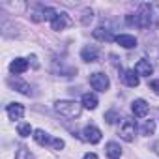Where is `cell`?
Listing matches in <instances>:
<instances>
[{
    "label": "cell",
    "instance_id": "23",
    "mask_svg": "<svg viewBox=\"0 0 159 159\" xmlns=\"http://www.w3.org/2000/svg\"><path fill=\"white\" fill-rule=\"evenodd\" d=\"M83 15H84V17H83V23L88 25V21H92V10H84Z\"/></svg>",
    "mask_w": 159,
    "mask_h": 159
},
{
    "label": "cell",
    "instance_id": "17",
    "mask_svg": "<svg viewBox=\"0 0 159 159\" xmlns=\"http://www.w3.org/2000/svg\"><path fill=\"white\" fill-rule=\"evenodd\" d=\"M84 109H88V111H94L96 107H98V96L96 94H90V92H86V94H83V103H81Z\"/></svg>",
    "mask_w": 159,
    "mask_h": 159
},
{
    "label": "cell",
    "instance_id": "18",
    "mask_svg": "<svg viewBox=\"0 0 159 159\" xmlns=\"http://www.w3.org/2000/svg\"><path fill=\"white\" fill-rule=\"evenodd\" d=\"M105 122H107V124H118V122H120V112H118V111H109V112H105Z\"/></svg>",
    "mask_w": 159,
    "mask_h": 159
},
{
    "label": "cell",
    "instance_id": "16",
    "mask_svg": "<svg viewBox=\"0 0 159 159\" xmlns=\"http://www.w3.org/2000/svg\"><path fill=\"white\" fill-rule=\"evenodd\" d=\"M105 153H107L109 159H120V157H122V148H120L118 142H107Z\"/></svg>",
    "mask_w": 159,
    "mask_h": 159
},
{
    "label": "cell",
    "instance_id": "9",
    "mask_svg": "<svg viewBox=\"0 0 159 159\" xmlns=\"http://www.w3.org/2000/svg\"><path fill=\"white\" fill-rule=\"evenodd\" d=\"M83 135H84V140H88L90 144H98L101 140V131L96 125H86L83 129Z\"/></svg>",
    "mask_w": 159,
    "mask_h": 159
},
{
    "label": "cell",
    "instance_id": "3",
    "mask_svg": "<svg viewBox=\"0 0 159 159\" xmlns=\"http://www.w3.org/2000/svg\"><path fill=\"white\" fill-rule=\"evenodd\" d=\"M118 135H120L122 140L133 142V140H135V135H137V122L125 118V120L122 122V125H120V133H118Z\"/></svg>",
    "mask_w": 159,
    "mask_h": 159
},
{
    "label": "cell",
    "instance_id": "2",
    "mask_svg": "<svg viewBox=\"0 0 159 159\" xmlns=\"http://www.w3.org/2000/svg\"><path fill=\"white\" fill-rule=\"evenodd\" d=\"M34 140L39 144V146H51L52 150H62L64 148V140L62 139H54V137H51L47 131H43V129H36L34 131Z\"/></svg>",
    "mask_w": 159,
    "mask_h": 159
},
{
    "label": "cell",
    "instance_id": "10",
    "mask_svg": "<svg viewBox=\"0 0 159 159\" xmlns=\"http://www.w3.org/2000/svg\"><path fill=\"white\" fill-rule=\"evenodd\" d=\"M135 73H137L139 77H150V75L153 73L152 62H150V60H139V62L135 64Z\"/></svg>",
    "mask_w": 159,
    "mask_h": 159
},
{
    "label": "cell",
    "instance_id": "14",
    "mask_svg": "<svg viewBox=\"0 0 159 159\" xmlns=\"http://www.w3.org/2000/svg\"><path fill=\"white\" fill-rule=\"evenodd\" d=\"M28 69V60H25V58H15V60H11V64H10V71L13 73V75H21V73H25Z\"/></svg>",
    "mask_w": 159,
    "mask_h": 159
},
{
    "label": "cell",
    "instance_id": "24",
    "mask_svg": "<svg viewBox=\"0 0 159 159\" xmlns=\"http://www.w3.org/2000/svg\"><path fill=\"white\" fill-rule=\"evenodd\" d=\"M83 159H98V155H96V153H84Z\"/></svg>",
    "mask_w": 159,
    "mask_h": 159
},
{
    "label": "cell",
    "instance_id": "20",
    "mask_svg": "<svg viewBox=\"0 0 159 159\" xmlns=\"http://www.w3.org/2000/svg\"><path fill=\"white\" fill-rule=\"evenodd\" d=\"M140 131H142V135H153V131H155V122H153V120H146Z\"/></svg>",
    "mask_w": 159,
    "mask_h": 159
},
{
    "label": "cell",
    "instance_id": "13",
    "mask_svg": "<svg viewBox=\"0 0 159 159\" xmlns=\"http://www.w3.org/2000/svg\"><path fill=\"white\" fill-rule=\"evenodd\" d=\"M131 111H133V114H135L137 118H144V116L148 114V103H146L144 99H135V101L131 103Z\"/></svg>",
    "mask_w": 159,
    "mask_h": 159
},
{
    "label": "cell",
    "instance_id": "6",
    "mask_svg": "<svg viewBox=\"0 0 159 159\" xmlns=\"http://www.w3.org/2000/svg\"><path fill=\"white\" fill-rule=\"evenodd\" d=\"M8 84H10L13 90L21 92V94H25V96H32V88H30V84L25 83V81H21L19 77H10V79H8Z\"/></svg>",
    "mask_w": 159,
    "mask_h": 159
},
{
    "label": "cell",
    "instance_id": "19",
    "mask_svg": "<svg viewBox=\"0 0 159 159\" xmlns=\"http://www.w3.org/2000/svg\"><path fill=\"white\" fill-rule=\"evenodd\" d=\"M17 133L21 137H30V133H34V129H32L30 124H19L17 125Z\"/></svg>",
    "mask_w": 159,
    "mask_h": 159
},
{
    "label": "cell",
    "instance_id": "22",
    "mask_svg": "<svg viewBox=\"0 0 159 159\" xmlns=\"http://www.w3.org/2000/svg\"><path fill=\"white\" fill-rule=\"evenodd\" d=\"M148 86H150V90H153L159 96V79H152V81L148 83Z\"/></svg>",
    "mask_w": 159,
    "mask_h": 159
},
{
    "label": "cell",
    "instance_id": "15",
    "mask_svg": "<svg viewBox=\"0 0 159 159\" xmlns=\"http://www.w3.org/2000/svg\"><path fill=\"white\" fill-rule=\"evenodd\" d=\"M92 36H94L96 39H99V41H112V39H116L114 34H112L109 28H105V26H98V28L92 32Z\"/></svg>",
    "mask_w": 159,
    "mask_h": 159
},
{
    "label": "cell",
    "instance_id": "5",
    "mask_svg": "<svg viewBox=\"0 0 159 159\" xmlns=\"http://www.w3.org/2000/svg\"><path fill=\"white\" fill-rule=\"evenodd\" d=\"M51 26H52V30L60 32V30H64V28L71 26V19H69V15H67L66 11H58V15L51 21Z\"/></svg>",
    "mask_w": 159,
    "mask_h": 159
},
{
    "label": "cell",
    "instance_id": "1",
    "mask_svg": "<svg viewBox=\"0 0 159 159\" xmlns=\"http://www.w3.org/2000/svg\"><path fill=\"white\" fill-rule=\"evenodd\" d=\"M54 111L64 116V118H79L81 116V111H83V105H79L77 101H56L54 103Z\"/></svg>",
    "mask_w": 159,
    "mask_h": 159
},
{
    "label": "cell",
    "instance_id": "12",
    "mask_svg": "<svg viewBox=\"0 0 159 159\" xmlns=\"http://www.w3.org/2000/svg\"><path fill=\"white\" fill-rule=\"evenodd\" d=\"M6 112H8L10 120H21L25 116V107L21 103H10L6 107Z\"/></svg>",
    "mask_w": 159,
    "mask_h": 159
},
{
    "label": "cell",
    "instance_id": "25",
    "mask_svg": "<svg viewBox=\"0 0 159 159\" xmlns=\"http://www.w3.org/2000/svg\"><path fill=\"white\" fill-rule=\"evenodd\" d=\"M153 150H155V153H157V155H159V140H157V142H155V144H153Z\"/></svg>",
    "mask_w": 159,
    "mask_h": 159
},
{
    "label": "cell",
    "instance_id": "7",
    "mask_svg": "<svg viewBox=\"0 0 159 159\" xmlns=\"http://www.w3.org/2000/svg\"><path fill=\"white\" fill-rule=\"evenodd\" d=\"M120 79L127 84V86H131V88H135V86H139V75L135 73V69H122L120 71Z\"/></svg>",
    "mask_w": 159,
    "mask_h": 159
},
{
    "label": "cell",
    "instance_id": "11",
    "mask_svg": "<svg viewBox=\"0 0 159 159\" xmlns=\"http://www.w3.org/2000/svg\"><path fill=\"white\" fill-rule=\"evenodd\" d=\"M120 47H124V49H135L137 47V38L135 36H131V34H120V36H116V39H114Z\"/></svg>",
    "mask_w": 159,
    "mask_h": 159
},
{
    "label": "cell",
    "instance_id": "4",
    "mask_svg": "<svg viewBox=\"0 0 159 159\" xmlns=\"http://www.w3.org/2000/svg\"><path fill=\"white\" fill-rule=\"evenodd\" d=\"M90 86L98 92H107L109 86H111V81H109V77L101 71H96L90 75Z\"/></svg>",
    "mask_w": 159,
    "mask_h": 159
},
{
    "label": "cell",
    "instance_id": "21",
    "mask_svg": "<svg viewBox=\"0 0 159 159\" xmlns=\"http://www.w3.org/2000/svg\"><path fill=\"white\" fill-rule=\"evenodd\" d=\"M15 159H32V153L26 146H19V150L15 152Z\"/></svg>",
    "mask_w": 159,
    "mask_h": 159
},
{
    "label": "cell",
    "instance_id": "8",
    "mask_svg": "<svg viewBox=\"0 0 159 159\" xmlns=\"http://www.w3.org/2000/svg\"><path fill=\"white\" fill-rule=\"evenodd\" d=\"M81 58H83L84 62H88V64L98 62V60H99V49L94 47V45H86V47L81 51Z\"/></svg>",
    "mask_w": 159,
    "mask_h": 159
}]
</instances>
